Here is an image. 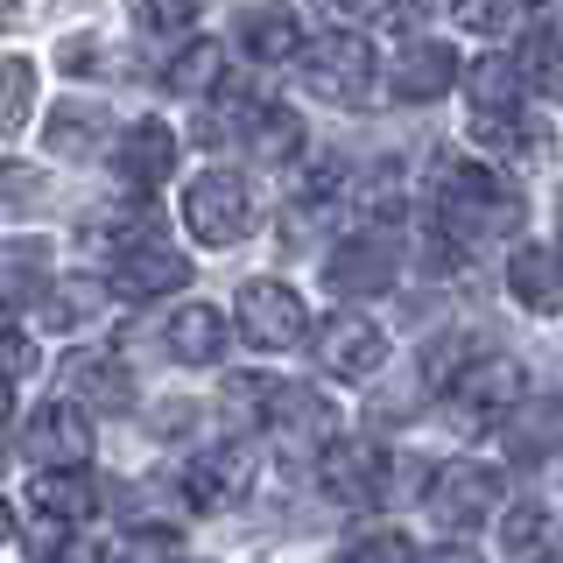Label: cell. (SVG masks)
<instances>
[{
    "label": "cell",
    "instance_id": "6da1fadb",
    "mask_svg": "<svg viewBox=\"0 0 563 563\" xmlns=\"http://www.w3.org/2000/svg\"><path fill=\"white\" fill-rule=\"evenodd\" d=\"M521 225V190L486 163H444L437 169V240L451 254H479L486 240H507Z\"/></svg>",
    "mask_w": 563,
    "mask_h": 563
},
{
    "label": "cell",
    "instance_id": "7a4b0ae2",
    "mask_svg": "<svg viewBox=\"0 0 563 563\" xmlns=\"http://www.w3.org/2000/svg\"><path fill=\"white\" fill-rule=\"evenodd\" d=\"M190 282V261L176 254L155 225V211H134V219L106 225V289L128 296V303H148V296H169Z\"/></svg>",
    "mask_w": 563,
    "mask_h": 563
},
{
    "label": "cell",
    "instance_id": "3957f363",
    "mask_svg": "<svg viewBox=\"0 0 563 563\" xmlns=\"http://www.w3.org/2000/svg\"><path fill=\"white\" fill-rule=\"evenodd\" d=\"M521 57H500V49H486V57L465 64V106H472V141L493 155H528L536 148V134H528L521 120Z\"/></svg>",
    "mask_w": 563,
    "mask_h": 563
},
{
    "label": "cell",
    "instance_id": "277c9868",
    "mask_svg": "<svg viewBox=\"0 0 563 563\" xmlns=\"http://www.w3.org/2000/svg\"><path fill=\"white\" fill-rule=\"evenodd\" d=\"M296 85L324 106H366L380 85V64H374V43L360 29H331L317 43L296 49Z\"/></svg>",
    "mask_w": 563,
    "mask_h": 563
},
{
    "label": "cell",
    "instance_id": "5b68a950",
    "mask_svg": "<svg viewBox=\"0 0 563 563\" xmlns=\"http://www.w3.org/2000/svg\"><path fill=\"white\" fill-rule=\"evenodd\" d=\"M437 395H444V416L457 422V430L479 437V430H500L507 409L528 395V380H521V366L507 360V352H472Z\"/></svg>",
    "mask_w": 563,
    "mask_h": 563
},
{
    "label": "cell",
    "instance_id": "8992f818",
    "mask_svg": "<svg viewBox=\"0 0 563 563\" xmlns=\"http://www.w3.org/2000/svg\"><path fill=\"white\" fill-rule=\"evenodd\" d=\"M317 486H324V500L352 507V515H380V507L395 500L401 472H395V457L380 444H366V437H331V444L317 451Z\"/></svg>",
    "mask_w": 563,
    "mask_h": 563
},
{
    "label": "cell",
    "instance_id": "52a82bcc",
    "mask_svg": "<svg viewBox=\"0 0 563 563\" xmlns=\"http://www.w3.org/2000/svg\"><path fill=\"white\" fill-rule=\"evenodd\" d=\"M254 225V190L233 169H205L184 184V233L205 246H240Z\"/></svg>",
    "mask_w": 563,
    "mask_h": 563
},
{
    "label": "cell",
    "instance_id": "ba28073f",
    "mask_svg": "<svg viewBox=\"0 0 563 563\" xmlns=\"http://www.w3.org/2000/svg\"><path fill=\"white\" fill-rule=\"evenodd\" d=\"M310 360H317V374H331V380H374L387 366V339H380L374 317H360L345 303V310H331L324 324H310Z\"/></svg>",
    "mask_w": 563,
    "mask_h": 563
},
{
    "label": "cell",
    "instance_id": "9c48e42d",
    "mask_svg": "<svg viewBox=\"0 0 563 563\" xmlns=\"http://www.w3.org/2000/svg\"><path fill=\"white\" fill-rule=\"evenodd\" d=\"M240 339L254 345V352H289V345H303L310 339V310H303V296L289 289V282H275V275H254L240 289Z\"/></svg>",
    "mask_w": 563,
    "mask_h": 563
},
{
    "label": "cell",
    "instance_id": "30bf717a",
    "mask_svg": "<svg viewBox=\"0 0 563 563\" xmlns=\"http://www.w3.org/2000/svg\"><path fill=\"white\" fill-rule=\"evenodd\" d=\"M500 465H444L430 486H422V500H430V521H444L451 536H472V528H486L493 521V507H500Z\"/></svg>",
    "mask_w": 563,
    "mask_h": 563
},
{
    "label": "cell",
    "instance_id": "8fae6325",
    "mask_svg": "<svg viewBox=\"0 0 563 563\" xmlns=\"http://www.w3.org/2000/svg\"><path fill=\"white\" fill-rule=\"evenodd\" d=\"M57 395L78 401L85 416H128L134 409V374H128V360H113V352L70 345L64 366H57Z\"/></svg>",
    "mask_w": 563,
    "mask_h": 563
},
{
    "label": "cell",
    "instance_id": "7c38bea8",
    "mask_svg": "<svg viewBox=\"0 0 563 563\" xmlns=\"http://www.w3.org/2000/svg\"><path fill=\"white\" fill-rule=\"evenodd\" d=\"M113 176H120V198L148 205L155 190L176 176V128H163V120H134V128L113 141Z\"/></svg>",
    "mask_w": 563,
    "mask_h": 563
},
{
    "label": "cell",
    "instance_id": "4fadbf2b",
    "mask_svg": "<svg viewBox=\"0 0 563 563\" xmlns=\"http://www.w3.org/2000/svg\"><path fill=\"white\" fill-rule=\"evenodd\" d=\"M395 275H401V240L380 233V225H374V233H352L339 254L324 261L331 296H352V303H360V296H387Z\"/></svg>",
    "mask_w": 563,
    "mask_h": 563
},
{
    "label": "cell",
    "instance_id": "5bb4252c",
    "mask_svg": "<svg viewBox=\"0 0 563 563\" xmlns=\"http://www.w3.org/2000/svg\"><path fill=\"white\" fill-rule=\"evenodd\" d=\"M268 437L282 444V457H303V465H317V451L339 437V409H331L317 387H282V401H275V416H268Z\"/></svg>",
    "mask_w": 563,
    "mask_h": 563
},
{
    "label": "cell",
    "instance_id": "9a60e30c",
    "mask_svg": "<svg viewBox=\"0 0 563 563\" xmlns=\"http://www.w3.org/2000/svg\"><path fill=\"white\" fill-rule=\"evenodd\" d=\"M184 507L190 515H219V507H233L246 486H254V457H246V444H211L184 465Z\"/></svg>",
    "mask_w": 563,
    "mask_h": 563
},
{
    "label": "cell",
    "instance_id": "2e32d148",
    "mask_svg": "<svg viewBox=\"0 0 563 563\" xmlns=\"http://www.w3.org/2000/svg\"><path fill=\"white\" fill-rule=\"evenodd\" d=\"M22 457L29 465H85L92 457V422H85L78 401H43L29 422H22Z\"/></svg>",
    "mask_w": 563,
    "mask_h": 563
},
{
    "label": "cell",
    "instance_id": "e0dca14e",
    "mask_svg": "<svg viewBox=\"0 0 563 563\" xmlns=\"http://www.w3.org/2000/svg\"><path fill=\"white\" fill-rule=\"evenodd\" d=\"M99 507L92 479H85V465H35L29 479V515L35 521H57V528H85Z\"/></svg>",
    "mask_w": 563,
    "mask_h": 563
},
{
    "label": "cell",
    "instance_id": "ac0fdd59",
    "mask_svg": "<svg viewBox=\"0 0 563 563\" xmlns=\"http://www.w3.org/2000/svg\"><path fill=\"white\" fill-rule=\"evenodd\" d=\"M507 289H515V303H521V310L556 317V310H563V246L521 240L515 254H507Z\"/></svg>",
    "mask_w": 563,
    "mask_h": 563
},
{
    "label": "cell",
    "instance_id": "d6986e66",
    "mask_svg": "<svg viewBox=\"0 0 563 563\" xmlns=\"http://www.w3.org/2000/svg\"><path fill=\"white\" fill-rule=\"evenodd\" d=\"M457 78H465V64H457L451 43H409L401 64H395V78H387V92L401 106H430V99H444Z\"/></svg>",
    "mask_w": 563,
    "mask_h": 563
},
{
    "label": "cell",
    "instance_id": "ffe728a7",
    "mask_svg": "<svg viewBox=\"0 0 563 563\" xmlns=\"http://www.w3.org/2000/svg\"><path fill=\"white\" fill-rule=\"evenodd\" d=\"M500 437H507V457L515 465H542V457H556L563 451V401H515L500 422Z\"/></svg>",
    "mask_w": 563,
    "mask_h": 563
},
{
    "label": "cell",
    "instance_id": "44dd1931",
    "mask_svg": "<svg viewBox=\"0 0 563 563\" xmlns=\"http://www.w3.org/2000/svg\"><path fill=\"white\" fill-rule=\"evenodd\" d=\"M233 148H246L254 163H289V155H303V120H296L289 106L254 99L246 120H240V134H233Z\"/></svg>",
    "mask_w": 563,
    "mask_h": 563
},
{
    "label": "cell",
    "instance_id": "7402d4cb",
    "mask_svg": "<svg viewBox=\"0 0 563 563\" xmlns=\"http://www.w3.org/2000/svg\"><path fill=\"white\" fill-rule=\"evenodd\" d=\"M163 345H169L176 366H219V352H225V317L205 310V303H184V310L163 324Z\"/></svg>",
    "mask_w": 563,
    "mask_h": 563
},
{
    "label": "cell",
    "instance_id": "603a6c76",
    "mask_svg": "<svg viewBox=\"0 0 563 563\" xmlns=\"http://www.w3.org/2000/svg\"><path fill=\"white\" fill-rule=\"evenodd\" d=\"M49 289V246L43 240H14L0 261V310H29Z\"/></svg>",
    "mask_w": 563,
    "mask_h": 563
},
{
    "label": "cell",
    "instance_id": "cb8c5ba5",
    "mask_svg": "<svg viewBox=\"0 0 563 563\" xmlns=\"http://www.w3.org/2000/svg\"><path fill=\"white\" fill-rule=\"evenodd\" d=\"M240 49L254 64H296V49H303V29H296L289 8H254L240 22Z\"/></svg>",
    "mask_w": 563,
    "mask_h": 563
},
{
    "label": "cell",
    "instance_id": "d4e9b609",
    "mask_svg": "<svg viewBox=\"0 0 563 563\" xmlns=\"http://www.w3.org/2000/svg\"><path fill=\"white\" fill-rule=\"evenodd\" d=\"M310 14H324L331 29H401L422 22V0H310Z\"/></svg>",
    "mask_w": 563,
    "mask_h": 563
},
{
    "label": "cell",
    "instance_id": "484cf974",
    "mask_svg": "<svg viewBox=\"0 0 563 563\" xmlns=\"http://www.w3.org/2000/svg\"><path fill=\"white\" fill-rule=\"evenodd\" d=\"M219 78H225V49L219 43H184L163 64V92H176V99H211Z\"/></svg>",
    "mask_w": 563,
    "mask_h": 563
},
{
    "label": "cell",
    "instance_id": "4316f807",
    "mask_svg": "<svg viewBox=\"0 0 563 563\" xmlns=\"http://www.w3.org/2000/svg\"><path fill=\"white\" fill-rule=\"evenodd\" d=\"M35 310H43L57 331H78V324H92V317L106 310V282H99V275L49 282V289H43V303H35Z\"/></svg>",
    "mask_w": 563,
    "mask_h": 563
},
{
    "label": "cell",
    "instance_id": "83f0119b",
    "mask_svg": "<svg viewBox=\"0 0 563 563\" xmlns=\"http://www.w3.org/2000/svg\"><path fill=\"white\" fill-rule=\"evenodd\" d=\"M99 128H106V113L99 106H57L49 113V128H43V148L49 155H70V163H85V155H99Z\"/></svg>",
    "mask_w": 563,
    "mask_h": 563
},
{
    "label": "cell",
    "instance_id": "f1b7e54d",
    "mask_svg": "<svg viewBox=\"0 0 563 563\" xmlns=\"http://www.w3.org/2000/svg\"><path fill=\"white\" fill-rule=\"evenodd\" d=\"M282 387H289V380H268V374H225L219 401H225V416H233L240 430H268V416H275Z\"/></svg>",
    "mask_w": 563,
    "mask_h": 563
},
{
    "label": "cell",
    "instance_id": "f546056e",
    "mask_svg": "<svg viewBox=\"0 0 563 563\" xmlns=\"http://www.w3.org/2000/svg\"><path fill=\"white\" fill-rule=\"evenodd\" d=\"M521 78H528V92H542V99H563V35H556V29H536V35H528Z\"/></svg>",
    "mask_w": 563,
    "mask_h": 563
},
{
    "label": "cell",
    "instance_id": "4dcf8cb0",
    "mask_svg": "<svg viewBox=\"0 0 563 563\" xmlns=\"http://www.w3.org/2000/svg\"><path fill=\"white\" fill-rule=\"evenodd\" d=\"M500 550H507V556H536V550H550V507H542V500H515V507H507V521H500Z\"/></svg>",
    "mask_w": 563,
    "mask_h": 563
},
{
    "label": "cell",
    "instance_id": "1f68e13d",
    "mask_svg": "<svg viewBox=\"0 0 563 563\" xmlns=\"http://www.w3.org/2000/svg\"><path fill=\"white\" fill-rule=\"evenodd\" d=\"M35 106V64L29 57H0V134H14Z\"/></svg>",
    "mask_w": 563,
    "mask_h": 563
},
{
    "label": "cell",
    "instance_id": "d6a6232c",
    "mask_svg": "<svg viewBox=\"0 0 563 563\" xmlns=\"http://www.w3.org/2000/svg\"><path fill=\"white\" fill-rule=\"evenodd\" d=\"M457 22H472L486 35H515L536 22V0H457Z\"/></svg>",
    "mask_w": 563,
    "mask_h": 563
},
{
    "label": "cell",
    "instance_id": "836d02e7",
    "mask_svg": "<svg viewBox=\"0 0 563 563\" xmlns=\"http://www.w3.org/2000/svg\"><path fill=\"white\" fill-rule=\"evenodd\" d=\"M128 8H134L141 35H190L198 14H205V0H128Z\"/></svg>",
    "mask_w": 563,
    "mask_h": 563
},
{
    "label": "cell",
    "instance_id": "e575fe53",
    "mask_svg": "<svg viewBox=\"0 0 563 563\" xmlns=\"http://www.w3.org/2000/svg\"><path fill=\"white\" fill-rule=\"evenodd\" d=\"M113 556H184V528H128Z\"/></svg>",
    "mask_w": 563,
    "mask_h": 563
},
{
    "label": "cell",
    "instance_id": "d590c367",
    "mask_svg": "<svg viewBox=\"0 0 563 563\" xmlns=\"http://www.w3.org/2000/svg\"><path fill=\"white\" fill-rule=\"evenodd\" d=\"M29 205H43V176L29 163H0V211H29Z\"/></svg>",
    "mask_w": 563,
    "mask_h": 563
},
{
    "label": "cell",
    "instance_id": "8d00e7d4",
    "mask_svg": "<svg viewBox=\"0 0 563 563\" xmlns=\"http://www.w3.org/2000/svg\"><path fill=\"white\" fill-rule=\"evenodd\" d=\"M0 374H8V380H29V374H35V345H29V331H14L8 317H0Z\"/></svg>",
    "mask_w": 563,
    "mask_h": 563
},
{
    "label": "cell",
    "instance_id": "74e56055",
    "mask_svg": "<svg viewBox=\"0 0 563 563\" xmlns=\"http://www.w3.org/2000/svg\"><path fill=\"white\" fill-rule=\"evenodd\" d=\"M345 550H352V556H395V563H401V556H416V542H409V536H352Z\"/></svg>",
    "mask_w": 563,
    "mask_h": 563
},
{
    "label": "cell",
    "instance_id": "f35d334b",
    "mask_svg": "<svg viewBox=\"0 0 563 563\" xmlns=\"http://www.w3.org/2000/svg\"><path fill=\"white\" fill-rule=\"evenodd\" d=\"M14 8H22V0H0V35L14 29Z\"/></svg>",
    "mask_w": 563,
    "mask_h": 563
},
{
    "label": "cell",
    "instance_id": "ab89813d",
    "mask_svg": "<svg viewBox=\"0 0 563 563\" xmlns=\"http://www.w3.org/2000/svg\"><path fill=\"white\" fill-rule=\"evenodd\" d=\"M8 536H14V507L0 500V542H8Z\"/></svg>",
    "mask_w": 563,
    "mask_h": 563
}]
</instances>
